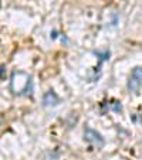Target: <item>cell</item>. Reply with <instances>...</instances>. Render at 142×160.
<instances>
[{
	"label": "cell",
	"mask_w": 142,
	"mask_h": 160,
	"mask_svg": "<svg viewBox=\"0 0 142 160\" xmlns=\"http://www.w3.org/2000/svg\"><path fill=\"white\" fill-rule=\"evenodd\" d=\"M84 139L87 140L88 143H91L92 146H97V148H103L104 146V138L97 132V130L91 129V128H87V129H85Z\"/></svg>",
	"instance_id": "obj_3"
},
{
	"label": "cell",
	"mask_w": 142,
	"mask_h": 160,
	"mask_svg": "<svg viewBox=\"0 0 142 160\" xmlns=\"http://www.w3.org/2000/svg\"><path fill=\"white\" fill-rule=\"evenodd\" d=\"M142 88V67L134 68L128 79V89L131 92H138Z\"/></svg>",
	"instance_id": "obj_2"
},
{
	"label": "cell",
	"mask_w": 142,
	"mask_h": 160,
	"mask_svg": "<svg viewBox=\"0 0 142 160\" xmlns=\"http://www.w3.org/2000/svg\"><path fill=\"white\" fill-rule=\"evenodd\" d=\"M43 103L44 106H55L58 103V97L55 95V92L49 91V92H45L44 98H43Z\"/></svg>",
	"instance_id": "obj_4"
},
{
	"label": "cell",
	"mask_w": 142,
	"mask_h": 160,
	"mask_svg": "<svg viewBox=\"0 0 142 160\" xmlns=\"http://www.w3.org/2000/svg\"><path fill=\"white\" fill-rule=\"evenodd\" d=\"M31 85L30 77L24 72H14L12 75V91L14 94H24Z\"/></svg>",
	"instance_id": "obj_1"
}]
</instances>
